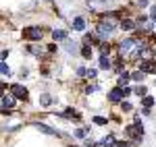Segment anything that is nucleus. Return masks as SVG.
I'll return each instance as SVG.
<instances>
[{
    "label": "nucleus",
    "mask_w": 156,
    "mask_h": 147,
    "mask_svg": "<svg viewBox=\"0 0 156 147\" xmlns=\"http://www.w3.org/2000/svg\"><path fill=\"white\" fill-rule=\"evenodd\" d=\"M112 29H115V19L102 21V23L98 25V33H100V37H108L110 33H112Z\"/></svg>",
    "instance_id": "1"
},
{
    "label": "nucleus",
    "mask_w": 156,
    "mask_h": 147,
    "mask_svg": "<svg viewBox=\"0 0 156 147\" xmlns=\"http://www.w3.org/2000/svg\"><path fill=\"white\" fill-rule=\"evenodd\" d=\"M23 37L25 39H40L42 37V29L40 27H27V29H23Z\"/></svg>",
    "instance_id": "2"
},
{
    "label": "nucleus",
    "mask_w": 156,
    "mask_h": 147,
    "mask_svg": "<svg viewBox=\"0 0 156 147\" xmlns=\"http://www.w3.org/2000/svg\"><path fill=\"white\" fill-rule=\"evenodd\" d=\"M11 91H12V98L15 99H27V89H25L23 85H12L11 87Z\"/></svg>",
    "instance_id": "3"
},
{
    "label": "nucleus",
    "mask_w": 156,
    "mask_h": 147,
    "mask_svg": "<svg viewBox=\"0 0 156 147\" xmlns=\"http://www.w3.org/2000/svg\"><path fill=\"white\" fill-rule=\"evenodd\" d=\"M140 68H142V73H156V62L154 60H144L140 64Z\"/></svg>",
    "instance_id": "4"
},
{
    "label": "nucleus",
    "mask_w": 156,
    "mask_h": 147,
    "mask_svg": "<svg viewBox=\"0 0 156 147\" xmlns=\"http://www.w3.org/2000/svg\"><path fill=\"white\" fill-rule=\"evenodd\" d=\"M108 98H110V102H121V98H125V93H123L121 87H117V89H112V91L108 93Z\"/></svg>",
    "instance_id": "5"
},
{
    "label": "nucleus",
    "mask_w": 156,
    "mask_h": 147,
    "mask_svg": "<svg viewBox=\"0 0 156 147\" xmlns=\"http://www.w3.org/2000/svg\"><path fill=\"white\" fill-rule=\"evenodd\" d=\"M34 126H36L37 131L46 133V135H58V131H54V129H50V126H46V124H42V122H36Z\"/></svg>",
    "instance_id": "6"
},
{
    "label": "nucleus",
    "mask_w": 156,
    "mask_h": 147,
    "mask_svg": "<svg viewBox=\"0 0 156 147\" xmlns=\"http://www.w3.org/2000/svg\"><path fill=\"white\" fill-rule=\"evenodd\" d=\"M131 48H135V39H123L121 42V52H129Z\"/></svg>",
    "instance_id": "7"
},
{
    "label": "nucleus",
    "mask_w": 156,
    "mask_h": 147,
    "mask_svg": "<svg viewBox=\"0 0 156 147\" xmlns=\"http://www.w3.org/2000/svg\"><path fill=\"white\" fill-rule=\"evenodd\" d=\"M112 145H117V143H115V137H112V135H108L106 139H102V141L98 143V147H112Z\"/></svg>",
    "instance_id": "8"
},
{
    "label": "nucleus",
    "mask_w": 156,
    "mask_h": 147,
    "mask_svg": "<svg viewBox=\"0 0 156 147\" xmlns=\"http://www.w3.org/2000/svg\"><path fill=\"white\" fill-rule=\"evenodd\" d=\"M2 106H4L6 110H11L12 106H15V98H12V95H4V98H2Z\"/></svg>",
    "instance_id": "9"
},
{
    "label": "nucleus",
    "mask_w": 156,
    "mask_h": 147,
    "mask_svg": "<svg viewBox=\"0 0 156 147\" xmlns=\"http://www.w3.org/2000/svg\"><path fill=\"white\" fill-rule=\"evenodd\" d=\"M83 27H85V21L81 17H77V19L73 21V29H75V31H83Z\"/></svg>",
    "instance_id": "10"
},
{
    "label": "nucleus",
    "mask_w": 156,
    "mask_h": 147,
    "mask_svg": "<svg viewBox=\"0 0 156 147\" xmlns=\"http://www.w3.org/2000/svg\"><path fill=\"white\" fill-rule=\"evenodd\" d=\"M100 68H104V71L110 68V60H108L106 54H102V56H100Z\"/></svg>",
    "instance_id": "11"
},
{
    "label": "nucleus",
    "mask_w": 156,
    "mask_h": 147,
    "mask_svg": "<svg viewBox=\"0 0 156 147\" xmlns=\"http://www.w3.org/2000/svg\"><path fill=\"white\" fill-rule=\"evenodd\" d=\"M142 104H144V108L148 110V108H152V106H154V98H150V95H144Z\"/></svg>",
    "instance_id": "12"
},
{
    "label": "nucleus",
    "mask_w": 156,
    "mask_h": 147,
    "mask_svg": "<svg viewBox=\"0 0 156 147\" xmlns=\"http://www.w3.org/2000/svg\"><path fill=\"white\" fill-rule=\"evenodd\" d=\"M52 37H54V39H65V37H67V31L56 29V31H52Z\"/></svg>",
    "instance_id": "13"
},
{
    "label": "nucleus",
    "mask_w": 156,
    "mask_h": 147,
    "mask_svg": "<svg viewBox=\"0 0 156 147\" xmlns=\"http://www.w3.org/2000/svg\"><path fill=\"white\" fill-rule=\"evenodd\" d=\"M140 56H142V58H146V60H148V58H152V56H154V50H140Z\"/></svg>",
    "instance_id": "14"
},
{
    "label": "nucleus",
    "mask_w": 156,
    "mask_h": 147,
    "mask_svg": "<svg viewBox=\"0 0 156 147\" xmlns=\"http://www.w3.org/2000/svg\"><path fill=\"white\" fill-rule=\"evenodd\" d=\"M40 104H42V106H50V104H52V98H50L48 93H44V95L40 98Z\"/></svg>",
    "instance_id": "15"
},
{
    "label": "nucleus",
    "mask_w": 156,
    "mask_h": 147,
    "mask_svg": "<svg viewBox=\"0 0 156 147\" xmlns=\"http://www.w3.org/2000/svg\"><path fill=\"white\" fill-rule=\"evenodd\" d=\"M62 116H67V118H75V120H77V118H79V114H77V112H75V110H71V108H69V110L65 112V114H62Z\"/></svg>",
    "instance_id": "16"
},
{
    "label": "nucleus",
    "mask_w": 156,
    "mask_h": 147,
    "mask_svg": "<svg viewBox=\"0 0 156 147\" xmlns=\"http://www.w3.org/2000/svg\"><path fill=\"white\" fill-rule=\"evenodd\" d=\"M127 83H129V75L123 73V75H121V79H119V85L123 87V85H127Z\"/></svg>",
    "instance_id": "17"
},
{
    "label": "nucleus",
    "mask_w": 156,
    "mask_h": 147,
    "mask_svg": "<svg viewBox=\"0 0 156 147\" xmlns=\"http://www.w3.org/2000/svg\"><path fill=\"white\" fill-rule=\"evenodd\" d=\"M131 79L133 81H142V79H144V73H142V71H135V73L131 75Z\"/></svg>",
    "instance_id": "18"
},
{
    "label": "nucleus",
    "mask_w": 156,
    "mask_h": 147,
    "mask_svg": "<svg viewBox=\"0 0 156 147\" xmlns=\"http://www.w3.org/2000/svg\"><path fill=\"white\" fill-rule=\"evenodd\" d=\"M81 56H83V58H92V50L90 48H81Z\"/></svg>",
    "instance_id": "19"
},
{
    "label": "nucleus",
    "mask_w": 156,
    "mask_h": 147,
    "mask_svg": "<svg viewBox=\"0 0 156 147\" xmlns=\"http://www.w3.org/2000/svg\"><path fill=\"white\" fill-rule=\"evenodd\" d=\"M94 122L96 124H106V118H104V116H94Z\"/></svg>",
    "instance_id": "20"
},
{
    "label": "nucleus",
    "mask_w": 156,
    "mask_h": 147,
    "mask_svg": "<svg viewBox=\"0 0 156 147\" xmlns=\"http://www.w3.org/2000/svg\"><path fill=\"white\" fill-rule=\"evenodd\" d=\"M121 25H123V29H133V23H131V21H127V19H125Z\"/></svg>",
    "instance_id": "21"
},
{
    "label": "nucleus",
    "mask_w": 156,
    "mask_h": 147,
    "mask_svg": "<svg viewBox=\"0 0 156 147\" xmlns=\"http://www.w3.org/2000/svg\"><path fill=\"white\" fill-rule=\"evenodd\" d=\"M0 73H2V75H9V73H11V68H9L6 64H0Z\"/></svg>",
    "instance_id": "22"
},
{
    "label": "nucleus",
    "mask_w": 156,
    "mask_h": 147,
    "mask_svg": "<svg viewBox=\"0 0 156 147\" xmlns=\"http://www.w3.org/2000/svg\"><path fill=\"white\" fill-rule=\"evenodd\" d=\"M135 93H137V95H146V87H137V89H135Z\"/></svg>",
    "instance_id": "23"
},
{
    "label": "nucleus",
    "mask_w": 156,
    "mask_h": 147,
    "mask_svg": "<svg viewBox=\"0 0 156 147\" xmlns=\"http://www.w3.org/2000/svg\"><path fill=\"white\" fill-rule=\"evenodd\" d=\"M75 137H85V129H77L75 131Z\"/></svg>",
    "instance_id": "24"
},
{
    "label": "nucleus",
    "mask_w": 156,
    "mask_h": 147,
    "mask_svg": "<svg viewBox=\"0 0 156 147\" xmlns=\"http://www.w3.org/2000/svg\"><path fill=\"white\" fill-rule=\"evenodd\" d=\"M115 147H129V143H127V141H119Z\"/></svg>",
    "instance_id": "25"
},
{
    "label": "nucleus",
    "mask_w": 156,
    "mask_h": 147,
    "mask_svg": "<svg viewBox=\"0 0 156 147\" xmlns=\"http://www.w3.org/2000/svg\"><path fill=\"white\" fill-rule=\"evenodd\" d=\"M87 77H92V79H94V77H96V68H90V71H87Z\"/></svg>",
    "instance_id": "26"
},
{
    "label": "nucleus",
    "mask_w": 156,
    "mask_h": 147,
    "mask_svg": "<svg viewBox=\"0 0 156 147\" xmlns=\"http://www.w3.org/2000/svg\"><path fill=\"white\" fill-rule=\"evenodd\" d=\"M123 110L129 112V110H131V104H129V102H125V104H123Z\"/></svg>",
    "instance_id": "27"
},
{
    "label": "nucleus",
    "mask_w": 156,
    "mask_h": 147,
    "mask_svg": "<svg viewBox=\"0 0 156 147\" xmlns=\"http://www.w3.org/2000/svg\"><path fill=\"white\" fill-rule=\"evenodd\" d=\"M4 87H6L4 83H0V98H4V95H2V89H4Z\"/></svg>",
    "instance_id": "28"
},
{
    "label": "nucleus",
    "mask_w": 156,
    "mask_h": 147,
    "mask_svg": "<svg viewBox=\"0 0 156 147\" xmlns=\"http://www.w3.org/2000/svg\"><path fill=\"white\" fill-rule=\"evenodd\" d=\"M154 12H156V4H154V6H152V15H154Z\"/></svg>",
    "instance_id": "29"
},
{
    "label": "nucleus",
    "mask_w": 156,
    "mask_h": 147,
    "mask_svg": "<svg viewBox=\"0 0 156 147\" xmlns=\"http://www.w3.org/2000/svg\"><path fill=\"white\" fill-rule=\"evenodd\" d=\"M152 19H154V21H156V12H154V15H152Z\"/></svg>",
    "instance_id": "30"
}]
</instances>
